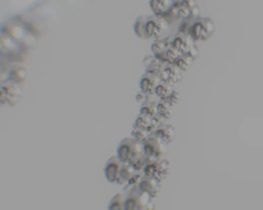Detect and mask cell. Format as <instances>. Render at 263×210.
Wrapping results in <instances>:
<instances>
[{
    "label": "cell",
    "instance_id": "cell-6",
    "mask_svg": "<svg viewBox=\"0 0 263 210\" xmlns=\"http://www.w3.org/2000/svg\"><path fill=\"white\" fill-rule=\"evenodd\" d=\"M171 171V165L170 162L164 158V159H155L151 161L149 164H147L144 169L143 173L146 174L148 177L154 178L159 182H162L166 179Z\"/></svg>",
    "mask_w": 263,
    "mask_h": 210
},
{
    "label": "cell",
    "instance_id": "cell-28",
    "mask_svg": "<svg viewBox=\"0 0 263 210\" xmlns=\"http://www.w3.org/2000/svg\"><path fill=\"white\" fill-rule=\"evenodd\" d=\"M151 134L152 133H150L147 129H143V128L133 127V131H132V137L136 138L137 141L142 142V143H144Z\"/></svg>",
    "mask_w": 263,
    "mask_h": 210
},
{
    "label": "cell",
    "instance_id": "cell-30",
    "mask_svg": "<svg viewBox=\"0 0 263 210\" xmlns=\"http://www.w3.org/2000/svg\"><path fill=\"white\" fill-rule=\"evenodd\" d=\"M180 98H181V94L177 91V90H173V92L166 98V99H163V100H166L167 102H169L172 107H174V106H176V104L179 102V100H180Z\"/></svg>",
    "mask_w": 263,
    "mask_h": 210
},
{
    "label": "cell",
    "instance_id": "cell-7",
    "mask_svg": "<svg viewBox=\"0 0 263 210\" xmlns=\"http://www.w3.org/2000/svg\"><path fill=\"white\" fill-rule=\"evenodd\" d=\"M197 6L194 2H174L172 9L169 14L164 17L169 23L170 21L175 20H190L191 19V10Z\"/></svg>",
    "mask_w": 263,
    "mask_h": 210
},
{
    "label": "cell",
    "instance_id": "cell-10",
    "mask_svg": "<svg viewBox=\"0 0 263 210\" xmlns=\"http://www.w3.org/2000/svg\"><path fill=\"white\" fill-rule=\"evenodd\" d=\"M171 45L181 55H187L195 45V40L188 34L179 32L175 36L170 37Z\"/></svg>",
    "mask_w": 263,
    "mask_h": 210
},
{
    "label": "cell",
    "instance_id": "cell-5",
    "mask_svg": "<svg viewBox=\"0 0 263 210\" xmlns=\"http://www.w3.org/2000/svg\"><path fill=\"white\" fill-rule=\"evenodd\" d=\"M24 94L23 84L6 80L0 85V103L9 107H15L21 101Z\"/></svg>",
    "mask_w": 263,
    "mask_h": 210
},
{
    "label": "cell",
    "instance_id": "cell-11",
    "mask_svg": "<svg viewBox=\"0 0 263 210\" xmlns=\"http://www.w3.org/2000/svg\"><path fill=\"white\" fill-rule=\"evenodd\" d=\"M161 81L172 86L179 84L183 79V72L175 64H167L160 73Z\"/></svg>",
    "mask_w": 263,
    "mask_h": 210
},
{
    "label": "cell",
    "instance_id": "cell-27",
    "mask_svg": "<svg viewBox=\"0 0 263 210\" xmlns=\"http://www.w3.org/2000/svg\"><path fill=\"white\" fill-rule=\"evenodd\" d=\"M151 122H152V118L149 116H145V115H141L139 114L138 117L136 118L133 127L136 128H143V129H147L151 126Z\"/></svg>",
    "mask_w": 263,
    "mask_h": 210
},
{
    "label": "cell",
    "instance_id": "cell-2",
    "mask_svg": "<svg viewBox=\"0 0 263 210\" xmlns=\"http://www.w3.org/2000/svg\"><path fill=\"white\" fill-rule=\"evenodd\" d=\"M180 32L190 35L195 41H205L215 33V24L209 18L200 17L195 20H187L180 28Z\"/></svg>",
    "mask_w": 263,
    "mask_h": 210
},
{
    "label": "cell",
    "instance_id": "cell-21",
    "mask_svg": "<svg viewBox=\"0 0 263 210\" xmlns=\"http://www.w3.org/2000/svg\"><path fill=\"white\" fill-rule=\"evenodd\" d=\"M181 54L175 49L172 45H170L167 50L163 52V55H161L160 57H158L157 59H159L160 61H162L163 63H167V64H175L176 61L180 58Z\"/></svg>",
    "mask_w": 263,
    "mask_h": 210
},
{
    "label": "cell",
    "instance_id": "cell-20",
    "mask_svg": "<svg viewBox=\"0 0 263 210\" xmlns=\"http://www.w3.org/2000/svg\"><path fill=\"white\" fill-rule=\"evenodd\" d=\"M157 104L158 102L153 100V99H149L146 102L142 103L140 107V113L141 115H145V116H149V117H154L157 115Z\"/></svg>",
    "mask_w": 263,
    "mask_h": 210
},
{
    "label": "cell",
    "instance_id": "cell-19",
    "mask_svg": "<svg viewBox=\"0 0 263 210\" xmlns=\"http://www.w3.org/2000/svg\"><path fill=\"white\" fill-rule=\"evenodd\" d=\"M136 169L134 168V166L129 164V163H124L123 162V165L121 167V171H120V174H119V178H118V181H117V185H120V186H123V185H126L127 182L132 179V177L134 176V174L136 173Z\"/></svg>",
    "mask_w": 263,
    "mask_h": 210
},
{
    "label": "cell",
    "instance_id": "cell-9",
    "mask_svg": "<svg viewBox=\"0 0 263 210\" xmlns=\"http://www.w3.org/2000/svg\"><path fill=\"white\" fill-rule=\"evenodd\" d=\"M0 32L7 34L8 36L16 40L18 43H22L28 35V31L25 26L17 21H9L5 23L0 28Z\"/></svg>",
    "mask_w": 263,
    "mask_h": 210
},
{
    "label": "cell",
    "instance_id": "cell-17",
    "mask_svg": "<svg viewBox=\"0 0 263 210\" xmlns=\"http://www.w3.org/2000/svg\"><path fill=\"white\" fill-rule=\"evenodd\" d=\"M149 5L155 16H160L164 18L172 9L174 2H171V0H152V2L149 3Z\"/></svg>",
    "mask_w": 263,
    "mask_h": 210
},
{
    "label": "cell",
    "instance_id": "cell-31",
    "mask_svg": "<svg viewBox=\"0 0 263 210\" xmlns=\"http://www.w3.org/2000/svg\"><path fill=\"white\" fill-rule=\"evenodd\" d=\"M149 99H151V95H148V94L144 93L143 91L138 92L137 95H136V100H137L139 103H141V104L144 103V102H146V101L149 100Z\"/></svg>",
    "mask_w": 263,
    "mask_h": 210
},
{
    "label": "cell",
    "instance_id": "cell-18",
    "mask_svg": "<svg viewBox=\"0 0 263 210\" xmlns=\"http://www.w3.org/2000/svg\"><path fill=\"white\" fill-rule=\"evenodd\" d=\"M28 77L27 70L22 66H14L11 68L9 72V80H12L14 82L23 84Z\"/></svg>",
    "mask_w": 263,
    "mask_h": 210
},
{
    "label": "cell",
    "instance_id": "cell-32",
    "mask_svg": "<svg viewBox=\"0 0 263 210\" xmlns=\"http://www.w3.org/2000/svg\"><path fill=\"white\" fill-rule=\"evenodd\" d=\"M189 57H191L194 61L199 58V56H200V50H199V47H197L196 45H194L191 49H190V51L187 54Z\"/></svg>",
    "mask_w": 263,
    "mask_h": 210
},
{
    "label": "cell",
    "instance_id": "cell-13",
    "mask_svg": "<svg viewBox=\"0 0 263 210\" xmlns=\"http://www.w3.org/2000/svg\"><path fill=\"white\" fill-rule=\"evenodd\" d=\"M122 165H123V162L117 157V155L111 157L107 161L104 171H105V177L109 183L117 184Z\"/></svg>",
    "mask_w": 263,
    "mask_h": 210
},
{
    "label": "cell",
    "instance_id": "cell-1",
    "mask_svg": "<svg viewBox=\"0 0 263 210\" xmlns=\"http://www.w3.org/2000/svg\"><path fill=\"white\" fill-rule=\"evenodd\" d=\"M137 36L144 40H159L170 30V23L160 16H140L134 25Z\"/></svg>",
    "mask_w": 263,
    "mask_h": 210
},
{
    "label": "cell",
    "instance_id": "cell-4",
    "mask_svg": "<svg viewBox=\"0 0 263 210\" xmlns=\"http://www.w3.org/2000/svg\"><path fill=\"white\" fill-rule=\"evenodd\" d=\"M116 153L122 162L133 165L145 154L144 144L132 136L125 137L119 143Z\"/></svg>",
    "mask_w": 263,
    "mask_h": 210
},
{
    "label": "cell",
    "instance_id": "cell-14",
    "mask_svg": "<svg viewBox=\"0 0 263 210\" xmlns=\"http://www.w3.org/2000/svg\"><path fill=\"white\" fill-rule=\"evenodd\" d=\"M138 187L148 193L151 197H153L154 199L158 197L159 193H160V190H161V182L157 181L156 179L154 178H151V177H148L146 176V174H144L143 178L141 179Z\"/></svg>",
    "mask_w": 263,
    "mask_h": 210
},
{
    "label": "cell",
    "instance_id": "cell-24",
    "mask_svg": "<svg viewBox=\"0 0 263 210\" xmlns=\"http://www.w3.org/2000/svg\"><path fill=\"white\" fill-rule=\"evenodd\" d=\"M171 45V43L169 42L168 39H164V40H155L152 45H151V50L153 52V55L158 58L161 55H163V52L167 50V48Z\"/></svg>",
    "mask_w": 263,
    "mask_h": 210
},
{
    "label": "cell",
    "instance_id": "cell-29",
    "mask_svg": "<svg viewBox=\"0 0 263 210\" xmlns=\"http://www.w3.org/2000/svg\"><path fill=\"white\" fill-rule=\"evenodd\" d=\"M143 176H144L143 171H136V173L134 174L133 177H132V179H130V180L127 182V184L125 185V188H124L123 191H126V190H128V189H130V188L135 187V186H138L139 183H140V181H141V179L143 178Z\"/></svg>",
    "mask_w": 263,
    "mask_h": 210
},
{
    "label": "cell",
    "instance_id": "cell-15",
    "mask_svg": "<svg viewBox=\"0 0 263 210\" xmlns=\"http://www.w3.org/2000/svg\"><path fill=\"white\" fill-rule=\"evenodd\" d=\"M153 134H155L164 145L169 146L171 143H173L176 137V129L173 125L164 123L161 126H159L153 132Z\"/></svg>",
    "mask_w": 263,
    "mask_h": 210
},
{
    "label": "cell",
    "instance_id": "cell-12",
    "mask_svg": "<svg viewBox=\"0 0 263 210\" xmlns=\"http://www.w3.org/2000/svg\"><path fill=\"white\" fill-rule=\"evenodd\" d=\"M160 82H161L160 75L151 72H145L140 79L139 85L141 91L152 96L153 94H155V89Z\"/></svg>",
    "mask_w": 263,
    "mask_h": 210
},
{
    "label": "cell",
    "instance_id": "cell-33",
    "mask_svg": "<svg viewBox=\"0 0 263 210\" xmlns=\"http://www.w3.org/2000/svg\"><path fill=\"white\" fill-rule=\"evenodd\" d=\"M3 57H4V55H3L2 52H0V60H2V59H3Z\"/></svg>",
    "mask_w": 263,
    "mask_h": 210
},
{
    "label": "cell",
    "instance_id": "cell-8",
    "mask_svg": "<svg viewBox=\"0 0 263 210\" xmlns=\"http://www.w3.org/2000/svg\"><path fill=\"white\" fill-rule=\"evenodd\" d=\"M143 144L145 155L157 160L166 157L167 145H164L155 134L152 133Z\"/></svg>",
    "mask_w": 263,
    "mask_h": 210
},
{
    "label": "cell",
    "instance_id": "cell-3",
    "mask_svg": "<svg viewBox=\"0 0 263 210\" xmlns=\"http://www.w3.org/2000/svg\"><path fill=\"white\" fill-rule=\"evenodd\" d=\"M125 193V210H153L155 209L154 198L148 193L142 191L138 186H135Z\"/></svg>",
    "mask_w": 263,
    "mask_h": 210
},
{
    "label": "cell",
    "instance_id": "cell-22",
    "mask_svg": "<svg viewBox=\"0 0 263 210\" xmlns=\"http://www.w3.org/2000/svg\"><path fill=\"white\" fill-rule=\"evenodd\" d=\"M173 108L166 100H159L157 104V114L166 120L170 119L173 116Z\"/></svg>",
    "mask_w": 263,
    "mask_h": 210
},
{
    "label": "cell",
    "instance_id": "cell-26",
    "mask_svg": "<svg viewBox=\"0 0 263 210\" xmlns=\"http://www.w3.org/2000/svg\"><path fill=\"white\" fill-rule=\"evenodd\" d=\"M193 62H194V60L191 57H189L188 55H181L180 58L176 61L175 65L181 70L182 72H186L191 68Z\"/></svg>",
    "mask_w": 263,
    "mask_h": 210
},
{
    "label": "cell",
    "instance_id": "cell-25",
    "mask_svg": "<svg viewBox=\"0 0 263 210\" xmlns=\"http://www.w3.org/2000/svg\"><path fill=\"white\" fill-rule=\"evenodd\" d=\"M173 86L172 85H170V84H168V83H166V82H163V81H161L159 84H158V86L156 87V89H155V94L161 99V100H163V99H166L172 92H173Z\"/></svg>",
    "mask_w": 263,
    "mask_h": 210
},
{
    "label": "cell",
    "instance_id": "cell-23",
    "mask_svg": "<svg viewBox=\"0 0 263 210\" xmlns=\"http://www.w3.org/2000/svg\"><path fill=\"white\" fill-rule=\"evenodd\" d=\"M124 203H125V193L124 192L118 193L111 199L108 209L109 210H125Z\"/></svg>",
    "mask_w": 263,
    "mask_h": 210
},
{
    "label": "cell",
    "instance_id": "cell-16",
    "mask_svg": "<svg viewBox=\"0 0 263 210\" xmlns=\"http://www.w3.org/2000/svg\"><path fill=\"white\" fill-rule=\"evenodd\" d=\"M20 48V43L8 36L7 34L0 32V52L4 56L15 54Z\"/></svg>",
    "mask_w": 263,
    "mask_h": 210
}]
</instances>
